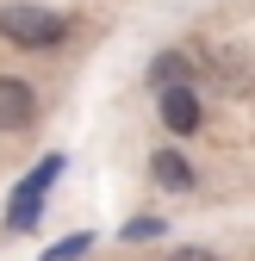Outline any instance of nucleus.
I'll use <instances>...</instances> for the list:
<instances>
[{"mask_svg": "<svg viewBox=\"0 0 255 261\" xmlns=\"http://www.w3.org/2000/svg\"><path fill=\"white\" fill-rule=\"evenodd\" d=\"M0 38L19 50H56L69 38V19L50 7H31V0H13V7H0Z\"/></svg>", "mask_w": 255, "mask_h": 261, "instance_id": "f257e3e1", "label": "nucleus"}, {"mask_svg": "<svg viewBox=\"0 0 255 261\" xmlns=\"http://www.w3.org/2000/svg\"><path fill=\"white\" fill-rule=\"evenodd\" d=\"M62 174V155H44L38 168H31L13 193V205H7V230H31V218H38V199H44V187Z\"/></svg>", "mask_w": 255, "mask_h": 261, "instance_id": "f03ea898", "label": "nucleus"}, {"mask_svg": "<svg viewBox=\"0 0 255 261\" xmlns=\"http://www.w3.org/2000/svg\"><path fill=\"white\" fill-rule=\"evenodd\" d=\"M31 118H38V93H31V81L0 75V137H19V130H31Z\"/></svg>", "mask_w": 255, "mask_h": 261, "instance_id": "7ed1b4c3", "label": "nucleus"}, {"mask_svg": "<svg viewBox=\"0 0 255 261\" xmlns=\"http://www.w3.org/2000/svg\"><path fill=\"white\" fill-rule=\"evenodd\" d=\"M199 118H206V106H199L193 87H162V124L174 130V137H193Z\"/></svg>", "mask_w": 255, "mask_h": 261, "instance_id": "20e7f679", "label": "nucleus"}, {"mask_svg": "<svg viewBox=\"0 0 255 261\" xmlns=\"http://www.w3.org/2000/svg\"><path fill=\"white\" fill-rule=\"evenodd\" d=\"M149 174L162 180L168 193H193V162H187L181 149H156V162H149Z\"/></svg>", "mask_w": 255, "mask_h": 261, "instance_id": "39448f33", "label": "nucleus"}, {"mask_svg": "<svg viewBox=\"0 0 255 261\" xmlns=\"http://www.w3.org/2000/svg\"><path fill=\"white\" fill-rule=\"evenodd\" d=\"M149 81L156 87H193V56H187V50H162L149 62Z\"/></svg>", "mask_w": 255, "mask_h": 261, "instance_id": "423d86ee", "label": "nucleus"}, {"mask_svg": "<svg viewBox=\"0 0 255 261\" xmlns=\"http://www.w3.org/2000/svg\"><path fill=\"white\" fill-rule=\"evenodd\" d=\"M206 62H212V75H218V87H224V93H243V87H249V62H243L237 50H212Z\"/></svg>", "mask_w": 255, "mask_h": 261, "instance_id": "0eeeda50", "label": "nucleus"}, {"mask_svg": "<svg viewBox=\"0 0 255 261\" xmlns=\"http://www.w3.org/2000/svg\"><path fill=\"white\" fill-rule=\"evenodd\" d=\"M162 230H168L162 218H131V224H124L118 237H124V243H149V237H162Z\"/></svg>", "mask_w": 255, "mask_h": 261, "instance_id": "6e6552de", "label": "nucleus"}, {"mask_svg": "<svg viewBox=\"0 0 255 261\" xmlns=\"http://www.w3.org/2000/svg\"><path fill=\"white\" fill-rule=\"evenodd\" d=\"M75 255H87V237H69V243H56V249H44L38 261H75Z\"/></svg>", "mask_w": 255, "mask_h": 261, "instance_id": "1a4fd4ad", "label": "nucleus"}, {"mask_svg": "<svg viewBox=\"0 0 255 261\" xmlns=\"http://www.w3.org/2000/svg\"><path fill=\"white\" fill-rule=\"evenodd\" d=\"M168 261H218V255H212V249H174Z\"/></svg>", "mask_w": 255, "mask_h": 261, "instance_id": "9d476101", "label": "nucleus"}]
</instances>
